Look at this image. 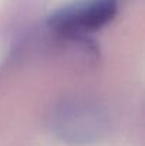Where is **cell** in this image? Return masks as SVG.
I'll list each match as a JSON object with an SVG mask.
<instances>
[{"mask_svg":"<svg viewBox=\"0 0 145 146\" xmlns=\"http://www.w3.org/2000/svg\"><path fill=\"white\" fill-rule=\"evenodd\" d=\"M120 0H83L53 11L47 19L50 30L65 37H83L110 24L118 13Z\"/></svg>","mask_w":145,"mask_h":146,"instance_id":"cell-1","label":"cell"}]
</instances>
